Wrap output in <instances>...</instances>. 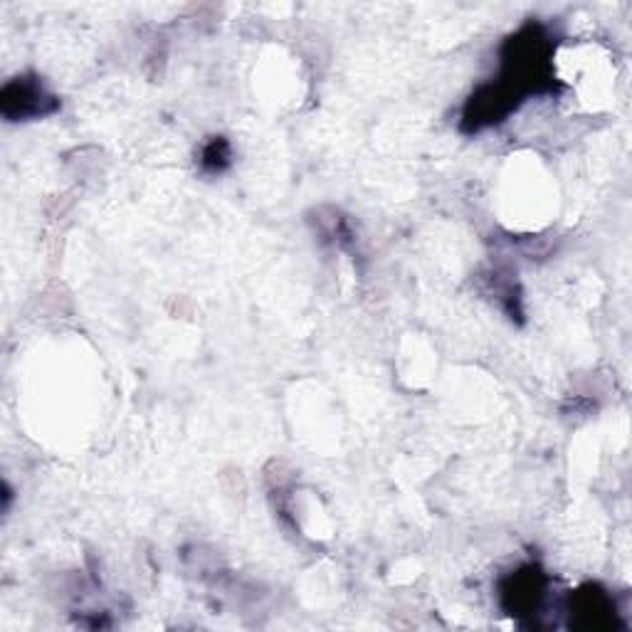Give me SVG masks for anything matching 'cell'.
Segmentation results:
<instances>
[{
	"instance_id": "1",
	"label": "cell",
	"mask_w": 632,
	"mask_h": 632,
	"mask_svg": "<svg viewBox=\"0 0 632 632\" xmlns=\"http://www.w3.org/2000/svg\"><path fill=\"white\" fill-rule=\"evenodd\" d=\"M55 97L45 92L38 79L18 77L5 84L3 89V114L8 119L42 117L55 109Z\"/></svg>"
},
{
	"instance_id": "3",
	"label": "cell",
	"mask_w": 632,
	"mask_h": 632,
	"mask_svg": "<svg viewBox=\"0 0 632 632\" xmlns=\"http://www.w3.org/2000/svg\"><path fill=\"white\" fill-rule=\"evenodd\" d=\"M230 158V151H228V144L225 141H213V144L205 149L203 154V166L210 168V171H220V168L228 163Z\"/></svg>"
},
{
	"instance_id": "2",
	"label": "cell",
	"mask_w": 632,
	"mask_h": 632,
	"mask_svg": "<svg viewBox=\"0 0 632 632\" xmlns=\"http://www.w3.org/2000/svg\"><path fill=\"white\" fill-rule=\"evenodd\" d=\"M507 598H512L514 613H529V610L539 608L541 598H544V576L534 568L516 573L512 578V588H509Z\"/></svg>"
}]
</instances>
